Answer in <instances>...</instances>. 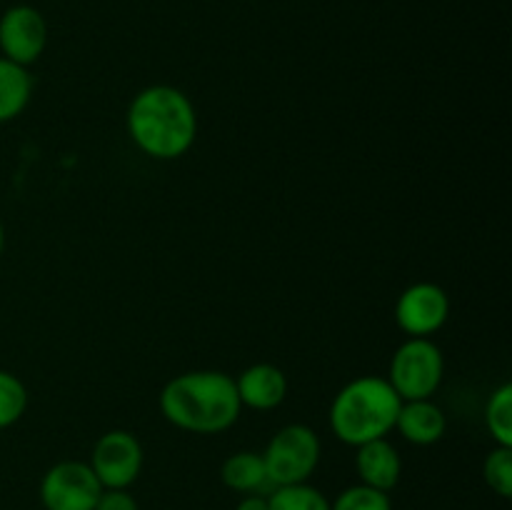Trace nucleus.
<instances>
[{"label":"nucleus","mask_w":512,"mask_h":510,"mask_svg":"<svg viewBox=\"0 0 512 510\" xmlns=\"http://www.w3.org/2000/svg\"><path fill=\"white\" fill-rule=\"evenodd\" d=\"M160 413L178 430L195 435H218L240 418L238 388L233 375L223 370H188L160 390Z\"/></svg>","instance_id":"obj_2"},{"label":"nucleus","mask_w":512,"mask_h":510,"mask_svg":"<svg viewBox=\"0 0 512 510\" xmlns=\"http://www.w3.org/2000/svg\"><path fill=\"white\" fill-rule=\"evenodd\" d=\"M330 510H393V500H390V493L355 483L340 490L335 500H330Z\"/></svg>","instance_id":"obj_18"},{"label":"nucleus","mask_w":512,"mask_h":510,"mask_svg":"<svg viewBox=\"0 0 512 510\" xmlns=\"http://www.w3.org/2000/svg\"><path fill=\"white\" fill-rule=\"evenodd\" d=\"M355 470L363 485L390 493L403 475V458L388 438H378L355 448Z\"/></svg>","instance_id":"obj_11"},{"label":"nucleus","mask_w":512,"mask_h":510,"mask_svg":"<svg viewBox=\"0 0 512 510\" xmlns=\"http://www.w3.org/2000/svg\"><path fill=\"white\" fill-rule=\"evenodd\" d=\"M260 455H263L270 488H280V485L308 483L310 475L318 470L323 445L313 428L303 423H290L268 440Z\"/></svg>","instance_id":"obj_4"},{"label":"nucleus","mask_w":512,"mask_h":510,"mask_svg":"<svg viewBox=\"0 0 512 510\" xmlns=\"http://www.w3.org/2000/svg\"><path fill=\"white\" fill-rule=\"evenodd\" d=\"M395 430L413 445H435L448 430V415L433 398L403 400Z\"/></svg>","instance_id":"obj_12"},{"label":"nucleus","mask_w":512,"mask_h":510,"mask_svg":"<svg viewBox=\"0 0 512 510\" xmlns=\"http://www.w3.org/2000/svg\"><path fill=\"white\" fill-rule=\"evenodd\" d=\"M235 510H270L268 493H248L238 500Z\"/></svg>","instance_id":"obj_21"},{"label":"nucleus","mask_w":512,"mask_h":510,"mask_svg":"<svg viewBox=\"0 0 512 510\" xmlns=\"http://www.w3.org/2000/svg\"><path fill=\"white\" fill-rule=\"evenodd\" d=\"M445 375L443 350L433 338H408L390 358L388 383L400 400L433 398Z\"/></svg>","instance_id":"obj_5"},{"label":"nucleus","mask_w":512,"mask_h":510,"mask_svg":"<svg viewBox=\"0 0 512 510\" xmlns=\"http://www.w3.org/2000/svg\"><path fill=\"white\" fill-rule=\"evenodd\" d=\"M5 248V230H3V223H0V253H3Z\"/></svg>","instance_id":"obj_22"},{"label":"nucleus","mask_w":512,"mask_h":510,"mask_svg":"<svg viewBox=\"0 0 512 510\" xmlns=\"http://www.w3.org/2000/svg\"><path fill=\"white\" fill-rule=\"evenodd\" d=\"M483 480L495 495L510 498L512 495V448L495 445L483 460Z\"/></svg>","instance_id":"obj_19"},{"label":"nucleus","mask_w":512,"mask_h":510,"mask_svg":"<svg viewBox=\"0 0 512 510\" xmlns=\"http://www.w3.org/2000/svg\"><path fill=\"white\" fill-rule=\"evenodd\" d=\"M400 403L403 400L388 378L360 375L345 383L330 403V430L340 443L353 448L370 440L388 438L395 430Z\"/></svg>","instance_id":"obj_3"},{"label":"nucleus","mask_w":512,"mask_h":510,"mask_svg":"<svg viewBox=\"0 0 512 510\" xmlns=\"http://www.w3.org/2000/svg\"><path fill=\"white\" fill-rule=\"evenodd\" d=\"M28 410V388L18 375L0 370V430L18 423Z\"/></svg>","instance_id":"obj_17"},{"label":"nucleus","mask_w":512,"mask_h":510,"mask_svg":"<svg viewBox=\"0 0 512 510\" xmlns=\"http://www.w3.org/2000/svg\"><path fill=\"white\" fill-rule=\"evenodd\" d=\"M450 318V298L438 283L408 285L395 303V323L408 338H430Z\"/></svg>","instance_id":"obj_8"},{"label":"nucleus","mask_w":512,"mask_h":510,"mask_svg":"<svg viewBox=\"0 0 512 510\" xmlns=\"http://www.w3.org/2000/svg\"><path fill=\"white\" fill-rule=\"evenodd\" d=\"M143 460L140 440L130 430L113 428L95 440L88 465L103 488H130L143 470Z\"/></svg>","instance_id":"obj_7"},{"label":"nucleus","mask_w":512,"mask_h":510,"mask_svg":"<svg viewBox=\"0 0 512 510\" xmlns=\"http://www.w3.org/2000/svg\"><path fill=\"white\" fill-rule=\"evenodd\" d=\"M485 425L495 445L512 448V385L503 383L490 393L485 403Z\"/></svg>","instance_id":"obj_15"},{"label":"nucleus","mask_w":512,"mask_h":510,"mask_svg":"<svg viewBox=\"0 0 512 510\" xmlns=\"http://www.w3.org/2000/svg\"><path fill=\"white\" fill-rule=\"evenodd\" d=\"M48 35V20L33 5H10L0 15V53L23 68L38 63L48 48Z\"/></svg>","instance_id":"obj_9"},{"label":"nucleus","mask_w":512,"mask_h":510,"mask_svg":"<svg viewBox=\"0 0 512 510\" xmlns=\"http://www.w3.org/2000/svg\"><path fill=\"white\" fill-rule=\"evenodd\" d=\"M235 388L243 408L275 410L288 398V375L273 363H255L235 378Z\"/></svg>","instance_id":"obj_10"},{"label":"nucleus","mask_w":512,"mask_h":510,"mask_svg":"<svg viewBox=\"0 0 512 510\" xmlns=\"http://www.w3.org/2000/svg\"><path fill=\"white\" fill-rule=\"evenodd\" d=\"M270 510H330V500L323 490L313 488L310 483L280 485L268 493Z\"/></svg>","instance_id":"obj_16"},{"label":"nucleus","mask_w":512,"mask_h":510,"mask_svg":"<svg viewBox=\"0 0 512 510\" xmlns=\"http://www.w3.org/2000/svg\"><path fill=\"white\" fill-rule=\"evenodd\" d=\"M95 510H140L128 488H103Z\"/></svg>","instance_id":"obj_20"},{"label":"nucleus","mask_w":512,"mask_h":510,"mask_svg":"<svg viewBox=\"0 0 512 510\" xmlns=\"http://www.w3.org/2000/svg\"><path fill=\"white\" fill-rule=\"evenodd\" d=\"M220 480L228 490L240 495L248 493H270V480L265 473L263 455L253 450H238L228 455L220 465Z\"/></svg>","instance_id":"obj_13"},{"label":"nucleus","mask_w":512,"mask_h":510,"mask_svg":"<svg viewBox=\"0 0 512 510\" xmlns=\"http://www.w3.org/2000/svg\"><path fill=\"white\" fill-rule=\"evenodd\" d=\"M125 128L135 148L153 160L183 158L198 138V113L175 85H148L128 105Z\"/></svg>","instance_id":"obj_1"},{"label":"nucleus","mask_w":512,"mask_h":510,"mask_svg":"<svg viewBox=\"0 0 512 510\" xmlns=\"http://www.w3.org/2000/svg\"><path fill=\"white\" fill-rule=\"evenodd\" d=\"M103 485L85 460H60L40 480L45 510H95Z\"/></svg>","instance_id":"obj_6"},{"label":"nucleus","mask_w":512,"mask_h":510,"mask_svg":"<svg viewBox=\"0 0 512 510\" xmlns=\"http://www.w3.org/2000/svg\"><path fill=\"white\" fill-rule=\"evenodd\" d=\"M33 98V75L28 68L0 55V123H10Z\"/></svg>","instance_id":"obj_14"}]
</instances>
